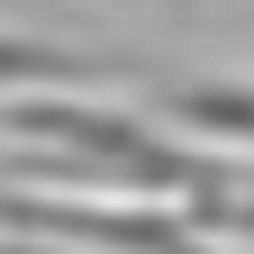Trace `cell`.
I'll return each instance as SVG.
<instances>
[]
</instances>
